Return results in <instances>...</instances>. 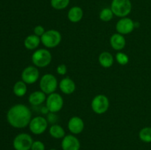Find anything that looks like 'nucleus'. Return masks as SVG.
Listing matches in <instances>:
<instances>
[{
	"instance_id": "nucleus-18",
	"label": "nucleus",
	"mask_w": 151,
	"mask_h": 150,
	"mask_svg": "<svg viewBox=\"0 0 151 150\" xmlns=\"http://www.w3.org/2000/svg\"><path fill=\"white\" fill-rule=\"evenodd\" d=\"M41 43V38L35 35V34H32V35H28L25 38L24 41V45L27 49L34 50L39 46Z\"/></svg>"
},
{
	"instance_id": "nucleus-7",
	"label": "nucleus",
	"mask_w": 151,
	"mask_h": 150,
	"mask_svg": "<svg viewBox=\"0 0 151 150\" xmlns=\"http://www.w3.org/2000/svg\"><path fill=\"white\" fill-rule=\"evenodd\" d=\"M64 104L63 97L58 93H52L48 95L46 99V107L50 113H58L62 110Z\"/></svg>"
},
{
	"instance_id": "nucleus-13",
	"label": "nucleus",
	"mask_w": 151,
	"mask_h": 150,
	"mask_svg": "<svg viewBox=\"0 0 151 150\" xmlns=\"http://www.w3.org/2000/svg\"><path fill=\"white\" fill-rule=\"evenodd\" d=\"M67 127L72 135H78L83 131L85 124L84 121L79 116H72L69 120Z\"/></svg>"
},
{
	"instance_id": "nucleus-15",
	"label": "nucleus",
	"mask_w": 151,
	"mask_h": 150,
	"mask_svg": "<svg viewBox=\"0 0 151 150\" xmlns=\"http://www.w3.org/2000/svg\"><path fill=\"white\" fill-rule=\"evenodd\" d=\"M126 44V41L123 35L119 33H114L110 38V45L112 48L116 51L123 49Z\"/></svg>"
},
{
	"instance_id": "nucleus-22",
	"label": "nucleus",
	"mask_w": 151,
	"mask_h": 150,
	"mask_svg": "<svg viewBox=\"0 0 151 150\" xmlns=\"http://www.w3.org/2000/svg\"><path fill=\"white\" fill-rule=\"evenodd\" d=\"M139 138L142 142L151 143V126H145L139 132Z\"/></svg>"
},
{
	"instance_id": "nucleus-5",
	"label": "nucleus",
	"mask_w": 151,
	"mask_h": 150,
	"mask_svg": "<svg viewBox=\"0 0 151 150\" xmlns=\"http://www.w3.org/2000/svg\"><path fill=\"white\" fill-rule=\"evenodd\" d=\"M40 89L47 95L55 92L58 87V79L52 74H45L41 77L39 82Z\"/></svg>"
},
{
	"instance_id": "nucleus-28",
	"label": "nucleus",
	"mask_w": 151,
	"mask_h": 150,
	"mask_svg": "<svg viewBox=\"0 0 151 150\" xmlns=\"http://www.w3.org/2000/svg\"><path fill=\"white\" fill-rule=\"evenodd\" d=\"M56 71L59 75L63 76V75L67 73V67H66V65L60 64L59 66H58L57 69H56Z\"/></svg>"
},
{
	"instance_id": "nucleus-20",
	"label": "nucleus",
	"mask_w": 151,
	"mask_h": 150,
	"mask_svg": "<svg viewBox=\"0 0 151 150\" xmlns=\"http://www.w3.org/2000/svg\"><path fill=\"white\" fill-rule=\"evenodd\" d=\"M49 133L52 138L55 139H62L66 135L64 129L60 125L55 124H52L49 129Z\"/></svg>"
},
{
	"instance_id": "nucleus-6",
	"label": "nucleus",
	"mask_w": 151,
	"mask_h": 150,
	"mask_svg": "<svg viewBox=\"0 0 151 150\" xmlns=\"http://www.w3.org/2000/svg\"><path fill=\"white\" fill-rule=\"evenodd\" d=\"M109 99L106 96L99 94L93 98L91 103V107L93 112L96 114L101 115L106 113L109 108Z\"/></svg>"
},
{
	"instance_id": "nucleus-3",
	"label": "nucleus",
	"mask_w": 151,
	"mask_h": 150,
	"mask_svg": "<svg viewBox=\"0 0 151 150\" xmlns=\"http://www.w3.org/2000/svg\"><path fill=\"white\" fill-rule=\"evenodd\" d=\"M111 9L114 16L124 18L131 13L132 4L130 0H112Z\"/></svg>"
},
{
	"instance_id": "nucleus-17",
	"label": "nucleus",
	"mask_w": 151,
	"mask_h": 150,
	"mask_svg": "<svg viewBox=\"0 0 151 150\" xmlns=\"http://www.w3.org/2000/svg\"><path fill=\"white\" fill-rule=\"evenodd\" d=\"M83 17V10L78 6L71 7L67 13V18L72 23H78L82 20Z\"/></svg>"
},
{
	"instance_id": "nucleus-2",
	"label": "nucleus",
	"mask_w": 151,
	"mask_h": 150,
	"mask_svg": "<svg viewBox=\"0 0 151 150\" xmlns=\"http://www.w3.org/2000/svg\"><path fill=\"white\" fill-rule=\"evenodd\" d=\"M52 56L47 49H39L32 53V62L34 66L38 68H44L51 63Z\"/></svg>"
},
{
	"instance_id": "nucleus-1",
	"label": "nucleus",
	"mask_w": 151,
	"mask_h": 150,
	"mask_svg": "<svg viewBox=\"0 0 151 150\" xmlns=\"http://www.w3.org/2000/svg\"><path fill=\"white\" fill-rule=\"evenodd\" d=\"M7 119L13 127L22 129L29 126L32 119V113L25 104H15L7 112Z\"/></svg>"
},
{
	"instance_id": "nucleus-23",
	"label": "nucleus",
	"mask_w": 151,
	"mask_h": 150,
	"mask_svg": "<svg viewBox=\"0 0 151 150\" xmlns=\"http://www.w3.org/2000/svg\"><path fill=\"white\" fill-rule=\"evenodd\" d=\"M70 0H50V4L52 8L57 10H61L69 6Z\"/></svg>"
},
{
	"instance_id": "nucleus-10",
	"label": "nucleus",
	"mask_w": 151,
	"mask_h": 150,
	"mask_svg": "<svg viewBox=\"0 0 151 150\" xmlns=\"http://www.w3.org/2000/svg\"><path fill=\"white\" fill-rule=\"evenodd\" d=\"M39 76V71L36 66H29L22 71V80L26 84L32 85L38 80Z\"/></svg>"
},
{
	"instance_id": "nucleus-12",
	"label": "nucleus",
	"mask_w": 151,
	"mask_h": 150,
	"mask_svg": "<svg viewBox=\"0 0 151 150\" xmlns=\"http://www.w3.org/2000/svg\"><path fill=\"white\" fill-rule=\"evenodd\" d=\"M62 150H80L81 142L75 135H66L61 141Z\"/></svg>"
},
{
	"instance_id": "nucleus-16",
	"label": "nucleus",
	"mask_w": 151,
	"mask_h": 150,
	"mask_svg": "<svg viewBox=\"0 0 151 150\" xmlns=\"http://www.w3.org/2000/svg\"><path fill=\"white\" fill-rule=\"evenodd\" d=\"M47 94L41 91H35L31 93L28 98L29 104L32 106H39L47 99Z\"/></svg>"
},
{
	"instance_id": "nucleus-27",
	"label": "nucleus",
	"mask_w": 151,
	"mask_h": 150,
	"mask_svg": "<svg viewBox=\"0 0 151 150\" xmlns=\"http://www.w3.org/2000/svg\"><path fill=\"white\" fill-rule=\"evenodd\" d=\"M45 32L46 31L45 29H44V27L43 26H41V25H37V26H35V27H34V34H35V35H37V36L40 37V38L44 35Z\"/></svg>"
},
{
	"instance_id": "nucleus-14",
	"label": "nucleus",
	"mask_w": 151,
	"mask_h": 150,
	"mask_svg": "<svg viewBox=\"0 0 151 150\" xmlns=\"http://www.w3.org/2000/svg\"><path fill=\"white\" fill-rule=\"evenodd\" d=\"M58 87L60 91L66 95L73 94L76 90V84L75 81L69 77H64L60 81Z\"/></svg>"
},
{
	"instance_id": "nucleus-30",
	"label": "nucleus",
	"mask_w": 151,
	"mask_h": 150,
	"mask_svg": "<svg viewBox=\"0 0 151 150\" xmlns=\"http://www.w3.org/2000/svg\"><path fill=\"white\" fill-rule=\"evenodd\" d=\"M50 150H57V149H50Z\"/></svg>"
},
{
	"instance_id": "nucleus-25",
	"label": "nucleus",
	"mask_w": 151,
	"mask_h": 150,
	"mask_svg": "<svg viewBox=\"0 0 151 150\" xmlns=\"http://www.w3.org/2000/svg\"><path fill=\"white\" fill-rule=\"evenodd\" d=\"M116 60L117 63L121 66H125L129 62V57L125 53L119 51L116 54Z\"/></svg>"
},
{
	"instance_id": "nucleus-4",
	"label": "nucleus",
	"mask_w": 151,
	"mask_h": 150,
	"mask_svg": "<svg viewBox=\"0 0 151 150\" xmlns=\"http://www.w3.org/2000/svg\"><path fill=\"white\" fill-rule=\"evenodd\" d=\"M62 40L61 34L56 29H49L41 37V44L47 49H53L60 44Z\"/></svg>"
},
{
	"instance_id": "nucleus-21",
	"label": "nucleus",
	"mask_w": 151,
	"mask_h": 150,
	"mask_svg": "<svg viewBox=\"0 0 151 150\" xmlns=\"http://www.w3.org/2000/svg\"><path fill=\"white\" fill-rule=\"evenodd\" d=\"M27 91V84L21 80L15 83L13 86V93L16 96H24L26 94Z\"/></svg>"
},
{
	"instance_id": "nucleus-8",
	"label": "nucleus",
	"mask_w": 151,
	"mask_h": 150,
	"mask_svg": "<svg viewBox=\"0 0 151 150\" xmlns=\"http://www.w3.org/2000/svg\"><path fill=\"white\" fill-rule=\"evenodd\" d=\"M48 121L44 116H35L31 119L29 124V129L34 135H41L47 130Z\"/></svg>"
},
{
	"instance_id": "nucleus-11",
	"label": "nucleus",
	"mask_w": 151,
	"mask_h": 150,
	"mask_svg": "<svg viewBox=\"0 0 151 150\" xmlns=\"http://www.w3.org/2000/svg\"><path fill=\"white\" fill-rule=\"evenodd\" d=\"M135 28V22L128 17L121 18L116 24V30L117 33L123 35L131 33Z\"/></svg>"
},
{
	"instance_id": "nucleus-24",
	"label": "nucleus",
	"mask_w": 151,
	"mask_h": 150,
	"mask_svg": "<svg viewBox=\"0 0 151 150\" xmlns=\"http://www.w3.org/2000/svg\"><path fill=\"white\" fill-rule=\"evenodd\" d=\"M114 16V15L111 9L109 8V7H106V8H103V10L100 11L99 17H100V20L103 21L109 22L113 19Z\"/></svg>"
},
{
	"instance_id": "nucleus-19",
	"label": "nucleus",
	"mask_w": 151,
	"mask_h": 150,
	"mask_svg": "<svg viewBox=\"0 0 151 150\" xmlns=\"http://www.w3.org/2000/svg\"><path fill=\"white\" fill-rule=\"evenodd\" d=\"M98 61L102 67L108 69L113 66L114 57L111 53L109 52V51H103L99 55Z\"/></svg>"
},
{
	"instance_id": "nucleus-9",
	"label": "nucleus",
	"mask_w": 151,
	"mask_h": 150,
	"mask_svg": "<svg viewBox=\"0 0 151 150\" xmlns=\"http://www.w3.org/2000/svg\"><path fill=\"white\" fill-rule=\"evenodd\" d=\"M33 140L27 133H20L15 137L13 145L15 150H30Z\"/></svg>"
},
{
	"instance_id": "nucleus-29",
	"label": "nucleus",
	"mask_w": 151,
	"mask_h": 150,
	"mask_svg": "<svg viewBox=\"0 0 151 150\" xmlns=\"http://www.w3.org/2000/svg\"><path fill=\"white\" fill-rule=\"evenodd\" d=\"M47 119V121H48V123L50 122V123L55 124L56 123V121H57L58 118H57V116L55 115V113H49Z\"/></svg>"
},
{
	"instance_id": "nucleus-26",
	"label": "nucleus",
	"mask_w": 151,
	"mask_h": 150,
	"mask_svg": "<svg viewBox=\"0 0 151 150\" xmlns=\"http://www.w3.org/2000/svg\"><path fill=\"white\" fill-rule=\"evenodd\" d=\"M30 150H45V145L41 141H34Z\"/></svg>"
}]
</instances>
